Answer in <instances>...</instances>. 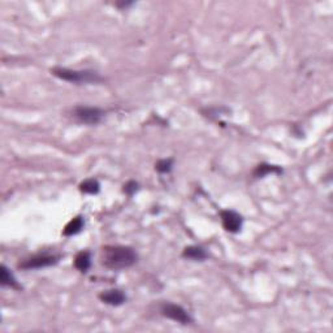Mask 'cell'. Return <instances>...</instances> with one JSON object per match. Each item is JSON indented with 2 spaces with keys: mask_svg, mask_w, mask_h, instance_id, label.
I'll return each mask as SVG.
<instances>
[{
  "mask_svg": "<svg viewBox=\"0 0 333 333\" xmlns=\"http://www.w3.org/2000/svg\"><path fill=\"white\" fill-rule=\"evenodd\" d=\"M102 264L108 270H125L136 264L137 253L129 246H104L102 249Z\"/></svg>",
  "mask_w": 333,
  "mask_h": 333,
  "instance_id": "6da1fadb",
  "label": "cell"
},
{
  "mask_svg": "<svg viewBox=\"0 0 333 333\" xmlns=\"http://www.w3.org/2000/svg\"><path fill=\"white\" fill-rule=\"evenodd\" d=\"M51 73L57 78L76 85H89V83L103 82L104 78L94 70H76L64 67L51 68Z\"/></svg>",
  "mask_w": 333,
  "mask_h": 333,
  "instance_id": "7a4b0ae2",
  "label": "cell"
},
{
  "mask_svg": "<svg viewBox=\"0 0 333 333\" xmlns=\"http://www.w3.org/2000/svg\"><path fill=\"white\" fill-rule=\"evenodd\" d=\"M73 117L80 124H86V125H97L102 121L104 117L103 110H100L98 107H89V106H77L73 108Z\"/></svg>",
  "mask_w": 333,
  "mask_h": 333,
  "instance_id": "3957f363",
  "label": "cell"
},
{
  "mask_svg": "<svg viewBox=\"0 0 333 333\" xmlns=\"http://www.w3.org/2000/svg\"><path fill=\"white\" fill-rule=\"evenodd\" d=\"M160 313H162L163 317L173 320V322H177V323L181 324L193 323V319H191V317L189 315V313H187L182 306L176 305V303H170V302L163 303V305L160 306Z\"/></svg>",
  "mask_w": 333,
  "mask_h": 333,
  "instance_id": "277c9868",
  "label": "cell"
},
{
  "mask_svg": "<svg viewBox=\"0 0 333 333\" xmlns=\"http://www.w3.org/2000/svg\"><path fill=\"white\" fill-rule=\"evenodd\" d=\"M57 262H59V257H57V255H52V254H39V255H35V257L22 260L21 263H18V268L26 271L39 270V268H46V267L53 266V264H56Z\"/></svg>",
  "mask_w": 333,
  "mask_h": 333,
  "instance_id": "5b68a950",
  "label": "cell"
},
{
  "mask_svg": "<svg viewBox=\"0 0 333 333\" xmlns=\"http://www.w3.org/2000/svg\"><path fill=\"white\" fill-rule=\"evenodd\" d=\"M224 229L229 233H238L242 228L243 219L240 213L233 210H224L220 212Z\"/></svg>",
  "mask_w": 333,
  "mask_h": 333,
  "instance_id": "8992f818",
  "label": "cell"
},
{
  "mask_svg": "<svg viewBox=\"0 0 333 333\" xmlns=\"http://www.w3.org/2000/svg\"><path fill=\"white\" fill-rule=\"evenodd\" d=\"M99 300L110 306H121L127 302V296L120 289H110L99 294Z\"/></svg>",
  "mask_w": 333,
  "mask_h": 333,
  "instance_id": "52a82bcc",
  "label": "cell"
},
{
  "mask_svg": "<svg viewBox=\"0 0 333 333\" xmlns=\"http://www.w3.org/2000/svg\"><path fill=\"white\" fill-rule=\"evenodd\" d=\"M0 284H1V287H7L14 290L22 289V287H21L20 284L17 283L16 277L13 276V273L10 272L4 264L1 266V268H0Z\"/></svg>",
  "mask_w": 333,
  "mask_h": 333,
  "instance_id": "ba28073f",
  "label": "cell"
},
{
  "mask_svg": "<svg viewBox=\"0 0 333 333\" xmlns=\"http://www.w3.org/2000/svg\"><path fill=\"white\" fill-rule=\"evenodd\" d=\"M74 267L82 273H86L91 267V254L89 251H80L74 258Z\"/></svg>",
  "mask_w": 333,
  "mask_h": 333,
  "instance_id": "9c48e42d",
  "label": "cell"
},
{
  "mask_svg": "<svg viewBox=\"0 0 333 333\" xmlns=\"http://www.w3.org/2000/svg\"><path fill=\"white\" fill-rule=\"evenodd\" d=\"M182 257L187 258V259L199 260V262H202V260L207 259V253L206 250H204L202 246L191 245V246H187L183 249Z\"/></svg>",
  "mask_w": 333,
  "mask_h": 333,
  "instance_id": "30bf717a",
  "label": "cell"
},
{
  "mask_svg": "<svg viewBox=\"0 0 333 333\" xmlns=\"http://www.w3.org/2000/svg\"><path fill=\"white\" fill-rule=\"evenodd\" d=\"M83 225H85V223H83V217L76 216L65 225V228H64L63 230V234L65 237L76 236V234H78L81 230L83 229Z\"/></svg>",
  "mask_w": 333,
  "mask_h": 333,
  "instance_id": "8fae6325",
  "label": "cell"
},
{
  "mask_svg": "<svg viewBox=\"0 0 333 333\" xmlns=\"http://www.w3.org/2000/svg\"><path fill=\"white\" fill-rule=\"evenodd\" d=\"M270 173L280 174V173H283V169H281L280 166H271V164H260V166H258L257 168H255V170H254V177H258V178H260V177H264Z\"/></svg>",
  "mask_w": 333,
  "mask_h": 333,
  "instance_id": "7c38bea8",
  "label": "cell"
},
{
  "mask_svg": "<svg viewBox=\"0 0 333 333\" xmlns=\"http://www.w3.org/2000/svg\"><path fill=\"white\" fill-rule=\"evenodd\" d=\"M80 190L85 194H91L95 195L100 191V183L95 178H87L80 183Z\"/></svg>",
  "mask_w": 333,
  "mask_h": 333,
  "instance_id": "4fadbf2b",
  "label": "cell"
},
{
  "mask_svg": "<svg viewBox=\"0 0 333 333\" xmlns=\"http://www.w3.org/2000/svg\"><path fill=\"white\" fill-rule=\"evenodd\" d=\"M173 168V159H160L155 164V169L160 173H169Z\"/></svg>",
  "mask_w": 333,
  "mask_h": 333,
  "instance_id": "5bb4252c",
  "label": "cell"
},
{
  "mask_svg": "<svg viewBox=\"0 0 333 333\" xmlns=\"http://www.w3.org/2000/svg\"><path fill=\"white\" fill-rule=\"evenodd\" d=\"M138 189H140V185H138V182H136V181H129V182L124 185V193L129 195V197L136 194L137 191H138Z\"/></svg>",
  "mask_w": 333,
  "mask_h": 333,
  "instance_id": "9a60e30c",
  "label": "cell"
},
{
  "mask_svg": "<svg viewBox=\"0 0 333 333\" xmlns=\"http://www.w3.org/2000/svg\"><path fill=\"white\" fill-rule=\"evenodd\" d=\"M115 5H116L117 8L123 9V8H128L130 7V5H133V1H120V3H116Z\"/></svg>",
  "mask_w": 333,
  "mask_h": 333,
  "instance_id": "2e32d148",
  "label": "cell"
}]
</instances>
